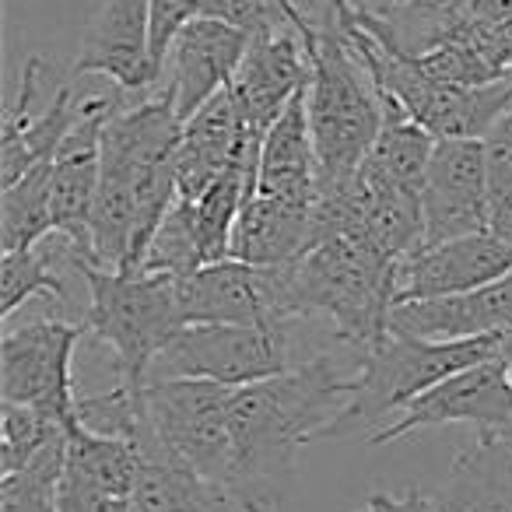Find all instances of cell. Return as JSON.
Wrapping results in <instances>:
<instances>
[{
    "mask_svg": "<svg viewBox=\"0 0 512 512\" xmlns=\"http://www.w3.org/2000/svg\"><path fill=\"white\" fill-rule=\"evenodd\" d=\"M74 74H99L120 92L148 95L158 85L151 60V0H102L81 39Z\"/></svg>",
    "mask_w": 512,
    "mask_h": 512,
    "instance_id": "9a60e30c",
    "label": "cell"
},
{
    "mask_svg": "<svg viewBox=\"0 0 512 512\" xmlns=\"http://www.w3.org/2000/svg\"><path fill=\"white\" fill-rule=\"evenodd\" d=\"M442 425H474L477 439L512 435V372L505 358H488L442 379L404 407L397 421L369 435V446H390L414 432Z\"/></svg>",
    "mask_w": 512,
    "mask_h": 512,
    "instance_id": "9c48e42d",
    "label": "cell"
},
{
    "mask_svg": "<svg viewBox=\"0 0 512 512\" xmlns=\"http://www.w3.org/2000/svg\"><path fill=\"white\" fill-rule=\"evenodd\" d=\"M505 362H509V372H512V351H509V355H505Z\"/></svg>",
    "mask_w": 512,
    "mask_h": 512,
    "instance_id": "f546056e",
    "label": "cell"
},
{
    "mask_svg": "<svg viewBox=\"0 0 512 512\" xmlns=\"http://www.w3.org/2000/svg\"><path fill=\"white\" fill-rule=\"evenodd\" d=\"M235 386L214 379H148L144 407L158 439L204 477L232 491L235 449L228 432V400Z\"/></svg>",
    "mask_w": 512,
    "mask_h": 512,
    "instance_id": "52a82bcc",
    "label": "cell"
},
{
    "mask_svg": "<svg viewBox=\"0 0 512 512\" xmlns=\"http://www.w3.org/2000/svg\"><path fill=\"white\" fill-rule=\"evenodd\" d=\"M400 260L358 228H337L288 264L299 320H327L337 341L365 351L390 334Z\"/></svg>",
    "mask_w": 512,
    "mask_h": 512,
    "instance_id": "7a4b0ae2",
    "label": "cell"
},
{
    "mask_svg": "<svg viewBox=\"0 0 512 512\" xmlns=\"http://www.w3.org/2000/svg\"><path fill=\"white\" fill-rule=\"evenodd\" d=\"M309 53L295 29L249 39V50L239 64V74L228 85L239 116L256 134H267L285 106L309 85Z\"/></svg>",
    "mask_w": 512,
    "mask_h": 512,
    "instance_id": "2e32d148",
    "label": "cell"
},
{
    "mask_svg": "<svg viewBox=\"0 0 512 512\" xmlns=\"http://www.w3.org/2000/svg\"><path fill=\"white\" fill-rule=\"evenodd\" d=\"M67 470V435L22 470L0 477V512H60V481Z\"/></svg>",
    "mask_w": 512,
    "mask_h": 512,
    "instance_id": "d4e9b609",
    "label": "cell"
},
{
    "mask_svg": "<svg viewBox=\"0 0 512 512\" xmlns=\"http://www.w3.org/2000/svg\"><path fill=\"white\" fill-rule=\"evenodd\" d=\"M316 200H288L253 193L235 221L228 256L260 267H281L299 260L313 242Z\"/></svg>",
    "mask_w": 512,
    "mask_h": 512,
    "instance_id": "ac0fdd59",
    "label": "cell"
},
{
    "mask_svg": "<svg viewBox=\"0 0 512 512\" xmlns=\"http://www.w3.org/2000/svg\"><path fill=\"white\" fill-rule=\"evenodd\" d=\"M74 253H78V246L60 232L39 239L36 246L4 253V260H0V316L11 320L18 306H25L36 295L67 306L64 274L74 271Z\"/></svg>",
    "mask_w": 512,
    "mask_h": 512,
    "instance_id": "44dd1931",
    "label": "cell"
},
{
    "mask_svg": "<svg viewBox=\"0 0 512 512\" xmlns=\"http://www.w3.org/2000/svg\"><path fill=\"white\" fill-rule=\"evenodd\" d=\"M351 397L355 372H341L327 351L271 379L235 386L228 400V432L235 449L232 495L242 509L278 512L295 453L320 439Z\"/></svg>",
    "mask_w": 512,
    "mask_h": 512,
    "instance_id": "6da1fadb",
    "label": "cell"
},
{
    "mask_svg": "<svg viewBox=\"0 0 512 512\" xmlns=\"http://www.w3.org/2000/svg\"><path fill=\"white\" fill-rule=\"evenodd\" d=\"M186 323H278L299 320L292 309L288 264L260 267L246 260H214L179 278Z\"/></svg>",
    "mask_w": 512,
    "mask_h": 512,
    "instance_id": "8fae6325",
    "label": "cell"
},
{
    "mask_svg": "<svg viewBox=\"0 0 512 512\" xmlns=\"http://www.w3.org/2000/svg\"><path fill=\"white\" fill-rule=\"evenodd\" d=\"M43 57H29L22 71V85H18V99L11 102L8 116H4V134H0V186H11L22 179L29 169L50 162L67 141L81 116L85 99L74 95V88L60 85L53 99L43 109H36L39 99V81H43Z\"/></svg>",
    "mask_w": 512,
    "mask_h": 512,
    "instance_id": "4fadbf2b",
    "label": "cell"
},
{
    "mask_svg": "<svg viewBox=\"0 0 512 512\" xmlns=\"http://www.w3.org/2000/svg\"><path fill=\"white\" fill-rule=\"evenodd\" d=\"M74 271L88 288L81 316L88 330L109 344L120 365V383L144 390L158 351L186 327L179 306V278L158 271H109L74 253Z\"/></svg>",
    "mask_w": 512,
    "mask_h": 512,
    "instance_id": "5b68a950",
    "label": "cell"
},
{
    "mask_svg": "<svg viewBox=\"0 0 512 512\" xmlns=\"http://www.w3.org/2000/svg\"><path fill=\"white\" fill-rule=\"evenodd\" d=\"M67 477L106 491L116 498H130L141 477V449L120 435H102L78 425L67 432Z\"/></svg>",
    "mask_w": 512,
    "mask_h": 512,
    "instance_id": "603a6c76",
    "label": "cell"
},
{
    "mask_svg": "<svg viewBox=\"0 0 512 512\" xmlns=\"http://www.w3.org/2000/svg\"><path fill=\"white\" fill-rule=\"evenodd\" d=\"M60 512H134V505H130V498L106 495V491H95L64 474V481H60Z\"/></svg>",
    "mask_w": 512,
    "mask_h": 512,
    "instance_id": "83f0119b",
    "label": "cell"
},
{
    "mask_svg": "<svg viewBox=\"0 0 512 512\" xmlns=\"http://www.w3.org/2000/svg\"><path fill=\"white\" fill-rule=\"evenodd\" d=\"M134 446L141 449V477L130 495L134 512H246L232 491L172 453L151 421H144Z\"/></svg>",
    "mask_w": 512,
    "mask_h": 512,
    "instance_id": "e0dca14e",
    "label": "cell"
},
{
    "mask_svg": "<svg viewBox=\"0 0 512 512\" xmlns=\"http://www.w3.org/2000/svg\"><path fill=\"white\" fill-rule=\"evenodd\" d=\"M85 330V323L53 316L8 330L0 337V400L43 407L64 425V432L78 428L71 362Z\"/></svg>",
    "mask_w": 512,
    "mask_h": 512,
    "instance_id": "ba28073f",
    "label": "cell"
},
{
    "mask_svg": "<svg viewBox=\"0 0 512 512\" xmlns=\"http://www.w3.org/2000/svg\"><path fill=\"white\" fill-rule=\"evenodd\" d=\"M421 246L460 239L491 228L488 148L481 137H439L421 183ZM414 249V253H418Z\"/></svg>",
    "mask_w": 512,
    "mask_h": 512,
    "instance_id": "30bf717a",
    "label": "cell"
},
{
    "mask_svg": "<svg viewBox=\"0 0 512 512\" xmlns=\"http://www.w3.org/2000/svg\"><path fill=\"white\" fill-rule=\"evenodd\" d=\"M358 512H442V505L435 502V495H425L421 488H411L404 495H386V491H376V495L365 502V509Z\"/></svg>",
    "mask_w": 512,
    "mask_h": 512,
    "instance_id": "f1b7e54d",
    "label": "cell"
},
{
    "mask_svg": "<svg viewBox=\"0 0 512 512\" xmlns=\"http://www.w3.org/2000/svg\"><path fill=\"white\" fill-rule=\"evenodd\" d=\"M57 232L53 225V158L29 169L11 186H0V246L4 253L36 246Z\"/></svg>",
    "mask_w": 512,
    "mask_h": 512,
    "instance_id": "cb8c5ba5",
    "label": "cell"
},
{
    "mask_svg": "<svg viewBox=\"0 0 512 512\" xmlns=\"http://www.w3.org/2000/svg\"><path fill=\"white\" fill-rule=\"evenodd\" d=\"M60 435L67 432L50 411L4 400V407H0V477L22 470L25 463L36 460Z\"/></svg>",
    "mask_w": 512,
    "mask_h": 512,
    "instance_id": "484cf974",
    "label": "cell"
},
{
    "mask_svg": "<svg viewBox=\"0 0 512 512\" xmlns=\"http://www.w3.org/2000/svg\"><path fill=\"white\" fill-rule=\"evenodd\" d=\"M379 99H383V130H379L376 144L369 148V155H365V162L358 169L386 186L421 193L439 137L428 134L397 99H390V95H379Z\"/></svg>",
    "mask_w": 512,
    "mask_h": 512,
    "instance_id": "7402d4cb",
    "label": "cell"
},
{
    "mask_svg": "<svg viewBox=\"0 0 512 512\" xmlns=\"http://www.w3.org/2000/svg\"><path fill=\"white\" fill-rule=\"evenodd\" d=\"M488 358H505V337H463V341H425L390 330L383 341L358 351L355 397L323 428L320 439H344L351 432L376 428L386 414L404 411L411 400L439 386L442 379Z\"/></svg>",
    "mask_w": 512,
    "mask_h": 512,
    "instance_id": "277c9868",
    "label": "cell"
},
{
    "mask_svg": "<svg viewBox=\"0 0 512 512\" xmlns=\"http://www.w3.org/2000/svg\"><path fill=\"white\" fill-rule=\"evenodd\" d=\"M309 53V127L316 144V169L320 190L348 183L365 162L369 148L383 130V99L372 81L369 67L358 60L337 25H320V36Z\"/></svg>",
    "mask_w": 512,
    "mask_h": 512,
    "instance_id": "3957f363",
    "label": "cell"
},
{
    "mask_svg": "<svg viewBox=\"0 0 512 512\" xmlns=\"http://www.w3.org/2000/svg\"><path fill=\"white\" fill-rule=\"evenodd\" d=\"M204 18H218V22L235 25L249 39L295 29L281 0H204Z\"/></svg>",
    "mask_w": 512,
    "mask_h": 512,
    "instance_id": "4316f807",
    "label": "cell"
},
{
    "mask_svg": "<svg viewBox=\"0 0 512 512\" xmlns=\"http://www.w3.org/2000/svg\"><path fill=\"white\" fill-rule=\"evenodd\" d=\"M306 88L288 102L285 113L267 127L264 141H260L256 193H271V197L288 200H316L320 169H316V144L313 127H309Z\"/></svg>",
    "mask_w": 512,
    "mask_h": 512,
    "instance_id": "d6986e66",
    "label": "cell"
},
{
    "mask_svg": "<svg viewBox=\"0 0 512 512\" xmlns=\"http://www.w3.org/2000/svg\"><path fill=\"white\" fill-rule=\"evenodd\" d=\"M249 50V36L218 18H193L176 36L162 71V95L172 102L179 120L207 106L218 92H225L239 74V64Z\"/></svg>",
    "mask_w": 512,
    "mask_h": 512,
    "instance_id": "7c38bea8",
    "label": "cell"
},
{
    "mask_svg": "<svg viewBox=\"0 0 512 512\" xmlns=\"http://www.w3.org/2000/svg\"><path fill=\"white\" fill-rule=\"evenodd\" d=\"M512 271V246L488 232L460 235V239L439 242L411 253L397 267V302H418V299H442V295H460L484 288L491 281L505 278Z\"/></svg>",
    "mask_w": 512,
    "mask_h": 512,
    "instance_id": "5bb4252c",
    "label": "cell"
},
{
    "mask_svg": "<svg viewBox=\"0 0 512 512\" xmlns=\"http://www.w3.org/2000/svg\"><path fill=\"white\" fill-rule=\"evenodd\" d=\"M435 502L442 512H512V435L477 439L463 449Z\"/></svg>",
    "mask_w": 512,
    "mask_h": 512,
    "instance_id": "ffe728a7",
    "label": "cell"
},
{
    "mask_svg": "<svg viewBox=\"0 0 512 512\" xmlns=\"http://www.w3.org/2000/svg\"><path fill=\"white\" fill-rule=\"evenodd\" d=\"M295 323H186L158 351L148 379H214L246 386L288 372L295 355Z\"/></svg>",
    "mask_w": 512,
    "mask_h": 512,
    "instance_id": "8992f818",
    "label": "cell"
}]
</instances>
